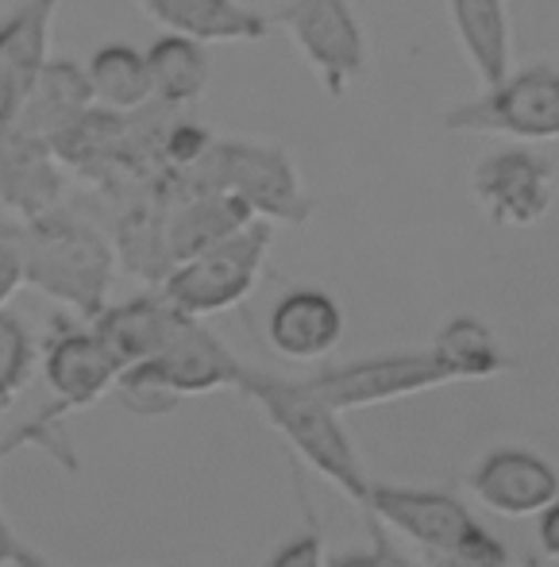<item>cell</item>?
Returning a JSON list of instances; mask_svg holds the SVG:
<instances>
[{
	"instance_id": "f1b7e54d",
	"label": "cell",
	"mask_w": 559,
	"mask_h": 567,
	"mask_svg": "<svg viewBox=\"0 0 559 567\" xmlns=\"http://www.w3.org/2000/svg\"><path fill=\"white\" fill-rule=\"evenodd\" d=\"M335 567H417V564H410L405 556H397L394 548L386 545V540L379 537V548L374 553H355V556H343Z\"/></svg>"
},
{
	"instance_id": "9a60e30c",
	"label": "cell",
	"mask_w": 559,
	"mask_h": 567,
	"mask_svg": "<svg viewBox=\"0 0 559 567\" xmlns=\"http://www.w3.org/2000/svg\"><path fill=\"white\" fill-rule=\"evenodd\" d=\"M470 486H475V494L486 506L506 517L537 514V509L545 514L559 498V475L552 471V463L521 449H501L486 455L478 463Z\"/></svg>"
},
{
	"instance_id": "30bf717a",
	"label": "cell",
	"mask_w": 559,
	"mask_h": 567,
	"mask_svg": "<svg viewBox=\"0 0 559 567\" xmlns=\"http://www.w3.org/2000/svg\"><path fill=\"white\" fill-rule=\"evenodd\" d=\"M444 382H455L452 371L428 348V351L374 355L348 367H332V371H321L317 379H309L306 386L321 402H329L335 413H343V410H363V405H382V402H394V398L421 394V390L444 386Z\"/></svg>"
},
{
	"instance_id": "ba28073f",
	"label": "cell",
	"mask_w": 559,
	"mask_h": 567,
	"mask_svg": "<svg viewBox=\"0 0 559 567\" xmlns=\"http://www.w3.org/2000/svg\"><path fill=\"white\" fill-rule=\"evenodd\" d=\"M270 28H282L298 54L317 70L324 93L343 97L366 70V35L351 0H286Z\"/></svg>"
},
{
	"instance_id": "5b68a950",
	"label": "cell",
	"mask_w": 559,
	"mask_h": 567,
	"mask_svg": "<svg viewBox=\"0 0 559 567\" xmlns=\"http://www.w3.org/2000/svg\"><path fill=\"white\" fill-rule=\"evenodd\" d=\"M366 514L417 540L436 567H506V553L498 540L486 537L475 517L463 509V502L447 498V494L374 486Z\"/></svg>"
},
{
	"instance_id": "d6986e66",
	"label": "cell",
	"mask_w": 559,
	"mask_h": 567,
	"mask_svg": "<svg viewBox=\"0 0 559 567\" xmlns=\"http://www.w3.org/2000/svg\"><path fill=\"white\" fill-rule=\"evenodd\" d=\"M270 343L286 359H321L343 337V309L324 290H290L270 309Z\"/></svg>"
},
{
	"instance_id": "cb8c5ba5",
	"label": "cell",
	"mask_w": 559,
	"mask_h": 567,
	"mask_svg": "<svg viewBox=\"0 0 559 567\" xmlns=\"http://www.w3.org/2000/svg\"><path fill=\"white\" fill-rule=\"evenodd\" d=\"M62 417L59 405H51V410H43L39 417L23 421L20 429H12L8 436H0V467H4L8 455H15L20 449H28V444H39L43 452H51L59 463H66V467H74V455L66 452V441H62L59 433H54V421ZM23 553V540L12 533V525L4 522V514H0V567H15V556Z\"/></svg>"
},
{
	"instance_id": "44dd1931",
	"label": "cell",
	"mask_w": 559,
	"mask_h": 567,
	"mask_svg": "<svg viewBox=\"0 0 559 567\" xmlns=\"http://www.w3.org/2000/svg\"><path fill=\"white\" fill-rule=\"evenodd\" d=\"M143 59H147L151 101L166 109H189L201 97L213 78L209 47L194 43V39H182V35L155 39Z\"/></svg>"
},
{
	"instance_id": "5bb4252c",
	"label": "cell",
	"mask_w": 559,
	"mask_h": 567,
	"mask_svg": "<svg viewBox=\"0 0 559 567\" xmlns=\"http://www.w3.org/2000/svg\"><path fill=\"white\" fill-rule=\"evenodd\" d=\"M186 324L189 317H182L163 293H147V298L124 301V306H108L93 321V337L101 340V348L108 351L112 363L124 374L163 355Z\"/></svg>"
},
{
	"instance_id": "4fadbf2b",
	"label": "cell",
	"mask_w": 559,
	"mask_h": 567,
	"mask_svg": "<svg viewBox=\"0 0 559 567\" xmlns=\"http://www.w3.org/2000/svg\"><path fill=\"white\" fill-rule=\"evenodd\" d=\"M66 197V166L54 147L20 135L15 127L0 132V205L15 220H39L62 209Z\"/></svg>"
},
{
	"instance_id": "7a4b0ae2",
	"label": "cell",
	"mask_w": 559,
	"mask_h": 567,
	"mask_svg": "<svg viewBox=\"0 0 559 567\" xmlns=\"http://www.w3.org/2000/svg\"><path fill=\"white\" fill-rule=\"evenodd\" d=\"M239 390L259 402V410L267 413L270 425L306 455L332 486H340L355 506L371 509L374 483L366 478L363 460L351 449L348 433L340 425V413L329 402H321L306 382L275 379V374L262 371H244Z\"/></svg>"
},
{
	"instance_id": "8fae6325",
	"label": "cell",
	"mask_w": 559,
	"mask_h": 567,
	"mask_svg": "<svg viewBox=\"0 0 559 567\" xmlns=\"http://www.w3.org/2000/svg\"><path fill=\"white\" fill-rule=\"evenodd\" d=\"M59 0H20L0 23V132L15 124L51 62Z\"/></svg>"
},
{
	"instance_id": "3957f363",
	"label": "cell",
	"mask_w": 559,
	"mask_h": 567,
	"mask_svg": "<svg viewBox=\"0 0 559 567\" xmlns=\"http://www.w3.org/2000/svg\"><path fill=\"white\" fill-rule=\"evenodd\" d=\"M174 182L186 189H213L244 202L255 213V220H282L301 225L313 213V202L301 189V174L293 166L290 151L282 143L262 140H220L209 147V155L186 174H174Z\"/></svg>"
},
{
	"instance_id": "ffe728a7",
	"label": "cell",
	"mask_w": 559,
	"mask_h": 567,
	"mask_svg": "<svg viewBox=\"0 0 559 567\" xmlns=\"http://www.w3.org/2000/svg\"><path fill=\"white\" fill-rule=\"evenodd\" d=\"M447 16L483 90L506 82L514 70V28L506 0H447Z\"/></svg>"
},
{
	"instance_id": "8992f818",
	"label": "cell",
	"mask_w": 559,
	"mask_h": 567,
	"mask_svg": "<svg viewBox=\"0 0 559 567\" xmlns=\"http://www.w3.org/2000/svg\"><path fill=\"white\" fill-rule=\"evenodd\" d=\"M275 244V225L267 220H251L244 231L220 239L217 247L194 255L189 262L174 267L163 278L158 293L178 309L189 321H201L209 313H224V309L239 306L247 293L255 290L262 275V262Z\"/></svg>"
},
{
	"instance_id": "83f0119b",
	"label": "cell",
	"mask_w": 559,
	"mask_h": 567,
	"mask_svg": "<svg viewBox=\"0 0 559 567\" xmlns=\"http://www.w3.org/2000/svg\"><path fill=\"white\" fill-rule=\"evenodd\" d=\"M267 567H324L321 537H317V533H301V537H293L286 548H278L275 560Z\"/></svg>"
},
{
	"instance_id": "7c38bea8",
	"label": "cell",
	"mask_w": 559,
	"mask_h": 567,
	"mask_svg": "<svg viewBox=\"0 0 559 567\" xmlns=\"http://www.w3.org/2000/svg\"><path fill=\"white\" fill-rule=\"evenodd\" d=\"M255 220V213L244 202L228 194H213V189H186L166 182V217H163V255L166 267H182L194 255L217 247L220 239L236 236Z\"/></svg>"
},
{
	"instance_id": "6da1fadb",
	"label": "cell",
	"mask_w": 559,
	"mask_h": 567,
	"mask_svg": "<svg viewBox=\"0 0 559 567\" xmlns=\"http://www.w3.org/2000/svg\"><path fill=\"white\" fill-rule=\"evenodd\" d=\"M23 244H28V286L70 306L85 321H97L105 313L116 247L90 213L62 205L46 217L28 220Z\"/></svg>"
},
{
	"instance_id": "7402d4cb",
	"label": "cell",
	"mask_w": 559,
	"mask_h": 567,
	"mask_svg": "<svg viewBox=\"0 0 559 567\" xmlns=\"http://www.w3.org/2000/svg\"><path fill=\"white\" fill-rule=\"evenodd\" d=\"M93 90V105L108 109V113H139L151 105V78L147 59L127 43H108L85 66Z\"/></svg>"
},
{
	"instance_id": "4dcf8cb0",
	"label": "cell",
	"mask_w": 559,
	"mask_h": 567,
	"mask_svg": "<svg viewBox=\"0 0 559 567\" xmlns=\"http://www.w3.org/2000/svg\"><path fill=\"white\" fill-rule=\"evenodd\" d=\"M15 567H54V564H46L43 556H39V553H31V548L23 545V553L15 556Z\"/></svg>"
},
{
	"instance_id": "4316f807",
	"label": "cell",
	"mask_w": 559,
	"mask_h": 567,
	"mask_svg": "<svg viewBox=\"0 0 559 567\" xmlns=\"http://www.w3.org/2000/svg\"><path fill=\"white\" fill-rule=\"evenodd\" d=\"M28 282V244H23V220L0 213V313L12 293Z\"/></svg>"
},
{
	"instance_id": "9c48e42d",
	"label": "cell",
	"mask_w": 559,
	"mask_h": 567,
	"mask_svg": "<svg viewBox=\"0 0 559 567\" xmlns=\"http://www.w3.org/2000/svg\"><path fill=\"white\" fill-rule=\"evenodd\" d=\"M470 197L498 228H532L556 202V166L529 147L490 151L470 171Z\"/></svg>"
},
{
	"instance_id": "484cf974",
	"label": "cell",
	"mask_w": 559,
	"mask_h": 567,
	"mask_svg": "<svg viewBox=\"0 0 559 567\" xmlns=\"http://www.w3.org/2000/svg\"><path fill=\"white\" fill-rule=\"evenodd\" d=\"M213 143H217V135H213L201 120H194L189 113H178L163 135V171L166 174L194 171V166L209 155Z\"/></svg>"
},
{
	"instance_id": "d4e9b609",
	"label": "cell",
	"mask_w": 559,
	"mask_h": 567,
	"mask_svg": "<svg viewBox=\"0 0 559 567\" xmlns=\"http://www.w3.org/2000/svg\"><path fill=\"white\" fill-rule=\"evenodd\" d=\"M31 363H35V343H31L20 317L4 309L0 313V413L23 394L31 379Z\"/></svg>"
},
{
	"instance_id": "52a82bcc",
	"label": "cell",
	"mask_w": 559,
	"mask_h": 567,
	"mask_svg": "<svg viewBox=\"0 0 559 567\" xmlns=\"http://www.w3.org/2000/svg\"><path fill=\"white\" fill-rule=\"evenodd\" d=\"M447 132L501 135L514 143H556L559 140V66L532 62L509 70L506 82L483 90L478 97L455 105L444 116Z\"/></svg>"
},
{
	"instance_id": "ac0fdd59",
	"label": "cell",
	"mask_w": 559,
	"mask_h": 567,
	"mask_svg": "<svg viewBox=\"0 0 559 567\" xmlns=\"http://www.w3.org/2000/svg\"><path fill=\"white\" fill-rule=\"evenodd\" d=\"M90 109H97V105H93L85 66H77V62H70V59H51L43 78H39L35 93L28 97V105H23V113L15 116L12 127L20 135H31V140L54 147Z\"/></svg>"
},
{
	"instance_id": "e0dca14e",
	"label": "cell",
	"mask_w": 559,
	"mask_h": 567,
	"mask_svg": "<svg viewBox=\"0 0 559 567\" xmlns=\"http://www.w3.org/2000/svg\"><path fill=\"white\" fill-rule=\"evenodd\" d=\"M170 35L194 43H255L270 35V16L247 8L244 0H135Z\"/></svg>"
},
{
	"instance_id": "603a6c76",
	"label": "cell",
	"mask_w": 559,
	"mask_h": 567,
	"mask_svg": "<svg viewBox=\"0 0 559 567\" xmlns=\"http://www.w3.org/2000/svg\"><path fill=\"white\" fill-rule=\"evenodd\" d=\"M433 351L441 363L452 371V379H486V374L501 371V355L494 332L475 317H452L441 329Z\"/></svg>"
},
{
	"instance_id": "277c9868",
	"label": "cell",
	"mask_w": 559,
	"mask_h": 567,
	"mask_svg": "<svg viewBox=\"0 0 559 567\" xmlns=\"http://www.w3.org/2000/svg\"><path fill=\"white\" fill-rule=\"evenodd\" d=\"M244 371L247 367L224 348V340L213 337L201 321H189L163 355L124 371L116 386L135 413H170L182 398L217 386H239Z\"/></svg>"
},
{
	"instance_id": "f546056e",
	"label": "cell",
	"mask_w": 559,
	"mask_h": 567,
	"mask_svg": "<svg viewBox=\"0 0 559 567\" xmlns=\"http://www.w3.org/2000/svg\"><path fill=\"white\" fill-rule=\"evenodd\" d=\"M540 545H545L548 556L559 560V498L545 509V517H540Z\"/></svg>"
},
{
	"instance_id": "2e32d148",
	"label": "cell",
	"mask_w": 559,
	"mask_h": 567,
	"mask_svg": "<svg viewBox=\"0 0 559 567\" xmlns=\"http://www.w3.org/2000/svg\"><path fill=\"white\" fill-rule=\"evenodd\" d=\"M46 386L54 394V405L62 413H74L93 405L97 398H105V390L120 379V367L112 363V355L101 348V340L93 337V329H66L46 343Z\"/></svg>"
}]
</instances>
